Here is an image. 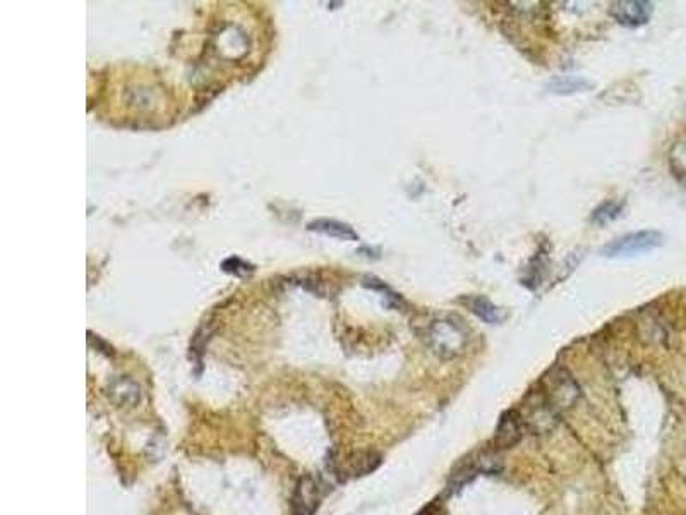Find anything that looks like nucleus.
Returning a JSON list of instances; mask_svg holds the SVG:
<instances>
[{
	"mask_svg": "<svg viewBox=\"0 0 686 515\" xmlns=\"http://www.w3.org/2000/svg\"><path fill=\"white\" fill-rule=\"evenodd\" d=\"M467 342H469V335L455 319H434L427 329V345L441 359L460 356L467 347Z\"/></svg>",
	"mask_w": 686,
	"mask_h": 515,
	"instance_id": "f257e3e1",
	"label": "nucleus"
},
{
	"mask_svg": "<svg viewBox=\"0 0 686 515\" xmlns=\"http://www.w3.org/2000/svg\"><path fill=\"white\" fill-rule=\"evenodd\" d=\"M541 397L557 414L559 411L570 409L578 400L580 386L567 369L557 368L549 376H545L544 393Z\"/></svg>",
	"mask_w": 686,
	"mask_h": 515,
	"instance_id": "f03ea898",
	"label": "nucleus"
},
{
	"mask_svg": "<svg viewBox=\"0 0 686 515\" xmlns=\"http://www.w3.org/2000/svg\"><path fill=\"white\" fill-rule=\"evenodd\" d=\"M664 244V236L657 230H638L626 234L600 249L604 258H630L642 253H650Z\"/></svg>",
	"mask_w": 686,
	"mask_h": 515,
	"instance_id": "7ed1b4c3",
	"label": "nucleus"
},
{
	"mask_svg": "<svg viewBox=\"0 0 686 515\" xmlns=\"http://www.w3.org/2000/svg\"><path fill=\"white\" fill-rule=\"evenodd\" d=\"M654 4L645 0H623L611 4L609 14L625 28H640L652 18Z\"/></svg>",
	"mask_w": 686,
	"mask_h": 515,
	"instance_id": "20e7f679",
	"label": "nucleus"
},
{
	"mask_svg": "<svg viewBox=\"0 0 686 515\" xmlns=\"http://www.w3.org/2000/svg\"><path fill=\"white\" fill-rule=\"evenodd\" d=\"M522 438V417L517 411H508L501 416L500 424H498L496 436H494V445L496 448L506 450L512 448L520 442Z\"/></svg>",
	"mask_w": 686,
	"mask_h": 515,
	"instance_id": "39448f33",
	"label": "nucleus"
},
{
	"mask_svg": "<svg viewBox=\"0 0 686 515\" xmlns=\"http://www.w3.org/2000/svg\"><path fill=\"white\" fill-rule=\"evenodd\" d=\"M307 229L326 234V236L330 237H337V239H342V241H358L357 232L350 227L349 224H343V222H338V220H331V218H318V220L311 222V224L307 225Z\"/></svg>",
	"mask_w": 686,
	"mask_h": 515,
	"instance_id": "423d86ee",
	"label": "nucleus"
},
{
	"mask_svg": "<svg viewBox=\"0 0 686 515\" xmlns=\"http://www.w3.org/2000/svg\"><path fill=\"white\" fill-rule=\"evenodd\" d=\"M467 306L469 310L474 313L477 318H481L482 322L489 323V325H498L505 319V314L498 306H494L489 299L482 298V295H472L467 300Z\"/></svg>",
	"mask_w": 686,
	"mask_h": 515,
	"instance_id": "0eeeda50",
	"label": "nucleus"
},
{
	"mask_svg": "<svg viewBox=\"0 0 686 515\" xmlns=\"http://www.w3.org/2000/svg\"><path fill=\"white\" fill-rule=\"evenodd\" d=\"M590 88V83L583 77H576V76H563L557 77L551 83V91L557 93V95H571V93H578V91H585V89Z\"/></svg>",
	"mask_w": 686,
	"mask_h": 515,
	"instance_id": "6e6552de",
	"label": "nucleus"
},
{
	"mask_svg": "<svg viewBox=\"0 0 686 515\" xmlns=\"http://www.w3.org/2000/svg\"><path fill=\"white\" fill-rule=\"evenodd\" d=\"M621 210H623V203H618V201L602 203V205H599L597 208L592 212V222H595V224L599 225L607 224V222L618 218L619 213H621Z\"/></svg>",
	"mask_w": 686,
	"mask_h": 515,
	"instance_id": "1a4fd4ad",
	"label": "nucleus"
},
{
	"mask_svg": "<svg viewBox=\"0 0 686 515\" xmlns=\"http://www.w3.org/2000/svg\"><path fill=\"white\" fill-rule=\"evenodd\" d=\"M221 268H224V272L232 273V275H237V276H247L254 272V267H252V265L245 263V261H242L237 256L227 258V260L221 263Z\"/></svg>",
	"mask_w": 686,
	"mask_h": 515,
	"instance_id": "9d476101",
	"label": "nucleus"
},
{
	"mask_svg": "<svg viewBox=\"0 0 686 515\" xmlns=\"http://www.w3.org/2000/svg\"><path fill=\"white\" fill-rule=\"evenodd\" d=\"M299 491L302 493V498L304 500H307V498H313L314 497V491L313 490H309V488H306V485H300L299 488ZM306 503L307 502H304L302 503V510H300V514L299 515H309V512H307V509H306Z\"/></svg>",
	"mask_w": 686,
	"mask_h": 515,
	"instance_id": "9b49d317",
	"label": "nucleus"
}]
</instances>
